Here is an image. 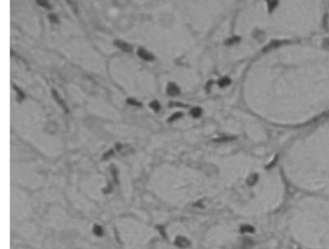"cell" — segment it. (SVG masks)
I'll return each instance as SVG.
<instances>
[{"label":"cell","instance_id":"44dd1931","mask_svg":"<svg viewBox=\"0 0 329 249\" xmlns=\"http://www.w3.org/2000/svg\"><path fill=\"white\" fill-rule=\"evenodd\" d=\"M111 172H112V175H113V177H114V180H115V182H117L118 180H117V169H116L114 166H112L111 167Z\"/></svg>","mask_w":329,"mask_h":249},{"label":"cell","instance_id":"2e32d148","mask_svg":"<svg viewBox=\"0 0 329 249\" xmlns=\"http://www.w3.org/2000/svg\"><path fill=\"white\" fill-rule=\"evenodd\" d=\"M66 1L68 2V4L71 6L74 11H77V1L76 0H66Z\"/></svg>","mask_w":329,"mask_h":249},{"label":"cell","instance_id":"3957f363","mask_svg":"<svg viewBox=\"0 0 329 249\" xmlns=\"http://www.w3.org/2000/svg\"><path fill=\"white\" fill-rule=\"evenodd\" d=\"M114 45L116 46H118L121 50L125 51V52H131L132 51V46L129 44H128V43H126L124 41H121V40H117V41H115Z\"/></svg>","mask_w":329,"mask_h":249},{"label":"cell","instance_id":"e0dca14e","mask_svg":"<svg viewBox=\"0 0 329 249\" xmlns=\"http://www.w3.org/2000/svg\"><path fill=\"white\" fill-rule=\"evenodd\" d=\"M182 116V112H177V113H175V114H173L172 116L170 118L168 119V122H173V121H175V120H177V119H179Z\"/></svg>","mask_w":329,"mask_h":249},{"label":"cell","instance_id":"5bb4252c","mask_svg":"<svg viewBox=\"0 0 329 249\" xmlns=\"http://www.w3.org/2000/svg\"><path fill=\"white\" fill-rule=\"evenodd\" d=\"M150 107H151L152 110H155V112H157L159 109H160V104L157 101H152L150 102Z\"/></svg>","mask_w":329,"mask_h":249},{"label":"cell","instance_id":"9c48e42d","mask_svg":"<svg viewBox=\"0 0 329 249\" xmlns=\"http://www.w3.org/2000/svg\"><path fill=\"white\" fill-rule=\"evenodd\" d=\"M240 42V38L238 37V36H234V37H231L230 39H228L226 41V45H237Z\"/></svg>","mask_w":329,"mask_h":249},{"label":"cell","instance_id":"52a82bcc","mask_svg":"<svg viewBox=\"0 0 329 249\" xmlns=\"http://www.w3.org/2000/svg\"><path fill=\"white\" fill-rule=\"evenodd\" d=\"M285 43H287V42H286V41H275V42H271L270 44L267 45V46H265L264 50V51H267V50H270V49H272V48H278V46L282 45L283 44H285Z\"/></svg>","mask_w":329,"mask_h":249},{"label":"cell","instance_id":"5b68a950","mask_svg":"<svg viewBox=\"0 0 329 249\" xmlns=\"http://www.w3.org/2000/svg\"><path fill=\"white\" fill-rule=\"evenodd\" d=\"M52 96H53V99H55V101L57 102V104L61 106V107L64 109L65 110V112H69V109H68V107H67V104H65V101H63V99H61V97H60L59 96V94L57 93V91L56 90H52Z\"/></svg>","mask_w":329,"mask_h":249},{"label":"cell","instance_id":"7a4b0ae2","mask_svg":"<svg viewBox=\"0 0 329 249\" xmlns=\"http://www.w3.org/2000/svg\"><path fill=\"white\" fill-rule=\"evenodd\" d=\"M137 54H138L139 57H140L141 59H143V60H145V61H152L155 59V56L152 55L151 52H149L148 50H146V49L143 48H138Z\"/></svg>","mask_w":329,"mask_h":249},{"label":"cell","instance_id":"30bf717a","mask_svg":"<svg viewBox=\"0 0 329 249\" xmlns=\"http://www.w3.org/2000/svg\"><path fill=\"white\" fill-rule=\"evenodd\" d=\"M230 83H231V79L229 77H222L220 80L218 81V85H219V87L224 88L226 86L230 85Z\"/></svg>","mask_w":329,"mask_h":249},{"label":"cell","instance_id":"4fadbf2b","mask_svg":"<svg viewBox=\"0 0 329 249\" xmlns=\"http://www.w3.org/2000/svg\"><path fill=\"white\" fill-rule=\"evenodd\" d=\"M264 32L261 31V30H258V29L253 32V37H254L255 39L259 40V41H262V40L264 39Z\"/></svg>","mask_w":329,"mask_h":249},{"label":"cell","instance_id":"cb8c5ba5","mask_svg":"<svg viewBox=\"0 0 329 249\" xmlns=\"http://www.w3.org/2000/svg\"><path fill=\"white\" fill-rule=\"evenodd\" d=\"M326 44H327V45H329V39H328V40H326Z\"/></svg>","mask_w":329,"mask_h":249},{"label":"cell","instance_id":"6da1fadb","mask_svg":"<svg viewBox=\"0 0 329 249\" xmlns=\"http://www.w3.org/2000/svg\"><path fill=\"white\" fill-rule=\"evenodd\" d=\"M284 229L299 249H329V196L298 193L286 209Z\"/></svg>","mask_w":329,"mask_h":249},{"label":"cell","instance_id":"ac0fdd59","mask_svg":"<svg viewBox=\"0 0 329 249\" xmlns=\"http://www.w3.org/2000/svg\"><path fill=\"white\" fill-rule=\"evenodd\" d=\"M127 102L128 104H130V105H134V106H141V104L139 101H136V99H127Z\"/></svg>","mask_w":329,"mask_h":249},{"label":"cell","instance_id":"9a60e30c","mask_svg":"<svg viewBox=\"0 0 329 249\" xmlns=\"http://www.w3.org/2000/svg\"><path fill=\"white\" fill-rule=\"evenodd\" d=\"M36 2L38 3L40 6H42V7L44 8H46V9H50L51 6L49 4V2L48 0H36Z\"/></svg>","mask_w":329,"mask_h":249},{"label":"cell","instance_id":"ffe728a7","mask_svg":"<svg viewBox=\"0 0 329 249\" xmlns=\"http://www.w3.org/2000/svg\"><path fill=\"white\" fill-rule=\"evenodd\" d=\"M48 18L50 19V21L51 22H58V18H57V16H56L54 14H50L48 16Z\"/></svg>","mask_w":329,"mask_h":249},{"label":"cell","instance_id":"277c9868","mask_svg":"<svg viewBox=\"0 0 329 249\" xmlns=\"http://www.w3.org/2000/svg\"><path fill=\"white\" fill-rule=\"evenodd\" d=\"M166 91H167V94L171 97H175V96H178L179 94V88L173 82H170L167 85Z\"/></svg>","mask_w":329,"mask_h":249},{"label":"cell","instance_id":"d6986e66","mask_svg":"<svg viewBox=\"0 0 329 249\" xmlns=\"http://www.w3.org/2000/svg\"><path fill=\"white\" fill-rule=\"evenodd\" d=\"M13 87L15 88V90H16V93H18V98H19V99H21L24 98V94H23V93L21 92V90H19V89H18V87H16V86H15V85H13Z\"/></svg>","mask_w":329,"mask_h":249},{"label":"cell","instance_id":"7c38bea8","mask_svg":"<svg viewBox=\"0 0 329 249\" xmlns=\"http://www.w3.org/2000/svg\"><path fill=\"white\" fill-rule=\"evenodd\" d=\"M93 232H94V234L96 236H98V237H101V236L104 235V230H102V228L101 226H99V225H95L94 228H93Z\"/></svg>","mask_w":329,"mask_h":249},{"label":"cell","instance_id":"7402d4cb","mask_svg":"<svg viewBox=\"0 0 329 249\" xmlns=\"http://www.w3.org/2000/svg\"><path fill=\"white\" fill-rule=\"evenodd\" d=\"M169 106H178V107H184V106H186V105H184V104H179V102H170V104H169Z\"/></svg>","mask_w":329,"mask_h":249},{"label":"cell","instance_id":"8992f818","mask_svg":"<svg viewBox=\"0 0 329 249\" xmlns=\"http://www.w3.org/2000/svg\"><path fill=\"white\" fill-rule=\"evenodd\" d=\"M175 244L177 245L178 247L181 248H187L189 246V240L187 238H185L184 237H177L175 240Z\"/></svg>","mask_w":329,"mask_h":249},{"label":"cell","instance_id":"603a6c76","mask_svg":"<svg viewBox=\"0 0 329 249\" xmlns=\"http://www.w3.org/2000/svg\"><path fill=\"white\" fill-rule=\"evenodd\" d=\"M112 155H113V150H109V152H107V153H106V154L104 155V159H106L107 157H110Z\"/></svg>","mask_w":329,"mask_h":249},{"label":"cell","instance_id":"ba28073f","mask_svg":"<svg viewBox=\"0 0 329 249\" xmlns=\"http://www.w3.org/2000/svg\"><path fill=\"white\" fill-rule=\"evenodd\" d=\"M278 6V0H268L267 2V9H268V12L271 13L273 12L275 9L277 8Z\"/></svg>","mask_w":329,"mask_h":249},{"label":"cell","instance_id":"8fae6325","mask_svg":"<svg viewBox=\"0 0 329 249\" xmlns=\"http://www.w3.org/2000/svg\"><path fill=\"white\" fill-rule=\"evenodd\" d=\"M190 114H191L192 117H194V118L200 117V116L202 115V109L200 107H194V108H192L191 111H190Z\"/></svg>","mask_w":329,"mask_h":249}]
</instances>
